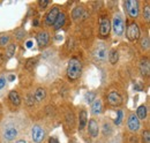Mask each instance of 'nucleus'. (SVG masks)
Masks as SVG:
<instances>
[{"mask_svg":"<svg viewBox=\"0 0 150 143\" xmlns=\"http://www.w3.org/2000/svg\"><path fill=\"white\" fill-rule=\"evenodd\" d=\"M46 136L45 129L39 125H35L31 129V139L34 143H42Z\"/></svg>","mask_w":150,"mask_h":143,"instance_id":"6","label":"nucleus"},{"mask_svg":"<svg viewBox=\"0 0 150 143\" xmlns=\"http://www.w3.org/2000/svg\"><path fill=\"white\" fill-rule=\"evenodd\" d=\"M8 98H9V101H11V103H12L13 105H15V106H19L20 104H21V98H20V95L16 92V91H15V90H12V91L9 92Z\"/></svg>","mask_w":150,"mask_h":143,"instance_id":"19","label":"nucleus"},{"mask_svg":"<svg viewBox=\"0 0 150 143\" xmlns=\"http://www.w3.org/2000/svg\"><path fill=\"white\" fill-rule=\"evenodd\" d=\"M103 134L104 136H110L112 134V125L110 122H104L103 124Z\"/></svg>","mask_w":150,"mask_h":143,"instance_id":"24","label":"nucleus"},{"mask_svg":"<svg viewBox=\"0 0 150 143\" xmlns=\"http://www.w3.org/2000/svg\"><path fill=\"white\" fill-rule=\"evenodd\" d=\"M88 133L91 137H97L99 134V125L96 119H90L88 124Z\"/></svg>","mask_w":150,"mask_h":143,"instance_id":"13","label":"nucleus"},{"mask_svg":"<svg viewBox=\"0 0 150 143\" xmlns=\"http://www.w3.org/2000/svg\"><path fill=\"white\" fill-rule=\"evenodd\" d=\"M59 13L60 12H59V7L58 6L52 7V9H50V12L45 16V23H46V25H53L54 21H56L58 15H59Z\"/></svg>","mask_w":150,"mask_h":143,"instance_id":"11","label":"nucleus"},{"mask_svg":"<svg viewBox=\"0 0 150 143\" xmlns=\"http://www.w3.org/2000/svg\"><path fill=\"white\" fill-rule=\"evenodd\" d=\"M126 36H127V39L131 40V42H136L140 37V29H139V25L133 22L128 25L127 28V33H126Z\"/></svg>","mask_w":150,"mask_h":143,"instance_id":"8","label":"nucleus"},{"mask_svg":"<svg viewBox=\"0 0 150 143\" xmlns=\"http://www.w3.org/2000/svg\"><path fill=\"white\" fill-rule=\"evenodd\" d=\"M114 143H115V142H114Z\"/></svg>","mask_w":150,"mask_h":143,"instance_id":"40","label":"nucleus"},{"mask_svg":"<svg viewBox=\"0 0 150 143\" xmlns=\"http://www.w3.org/2000/svg\"><path fill=\"white\" fill-rule=\"evenodd\" d=\"M15 143H27V142H25L24 140H18V141H16Z\"/></svg>","mask_w":150,"mask_h":143,"instance_id":"37","label":"nucleus"},{"mask_svg":"<svg viewBox=\"0 0 150 143\" xmlns=\"http://www.w3.org/2000/svg\"><path fill=\"white\" fill-rule=\"evenodd\" d=\"M127 127H128V129L131 132H133V133H136L140 129V120L137 119V117H136L135 113L129 114L128 120H127Z\"/></svg>","mask_w":150,"mask_h":143,"instance_id":"9","label":"nucleus"},{"mask_svg":"<svg viewBox=\"0 0 150 143\" xmlns=\"http://www.w3.org/2000/svg\"><path fill=\"white\" fill-rule=\"evenodd\" d=\"M36 64H37V59L36 58H30V59H28L25 61V68L28 71H31V69H34V67H35Z\"/></svg>","mask_w":150,"mask_h":143,"instance_id":"25","label":"nucleus"},{"mask_svg":"<svg viewBox=\"0 0 150 143\" xmlns=\"http://www.w3.org/2000/svg\"><path fill=\"white\" fill-rule=\"evenodd\" d=\"M4 61V57H2V54L0 53V65H1V62Z\"/></svg>","mask_w":150,"mask_h":143,"instance_id":"38","label":"nucleus"},{"mask_svg":"<svg viewBox=\"0 0 150 143\" xmlns=\"http://www.w3.org/2000/svg\"><path fill=\"white\" fill-rule=\"evenodd\" d=\"M24 35H25V31L23 29H20V30H18V33H16V38L18 39H22L24 37Z\"/></svg>","mask_w":150,"mask_h":143,"instance_id":"33","label":"nucleus"},{"mask_svg":"<svg viewBox=\"0 0 150 143\" xmlns=\"http://www.w3.org/2000/svg\"><path fill=\"white\" fill-rule=\"evenodd\" d=\"M15 50H16V45H15L14 43H12V44H9V45L7 46V49H6V55H7V59H9V58H12V57L14 55Z\"/></svg>","mask_w":150,"mask_h":143,"instance_id":"23","label":"nucleus"},{"mask_svg":"<svg viewBox=\"0 0 150 143\" xmlns=\"http://www.w3.org/2000/svg\"><path fill=\"white\" fill-rule=\"evenodd\" d=\"M65 23H66V14H65V13H59L58 18H57V20L54 21V23H53L54 30L61 29V28L65 25Z\"/></svg>","mask_w":150,"mask_h":143,"instance_id":"16","label":"nucleus"},{"mask_svg":"<svg viewBox=\"0 0 150 143\" xmlns=\"http://www.w3.org/2000/svg\"><path fill=\"white\" fill-rule=\"evenodd\" d=\"M33 96H34L35 102L40 103V102H43V101L45 99V97H46V90L44 89V88H37V89L35 90V92H34Z\"/></svg>","mask_w":150,"mask_h":143,"instance_id":"17","label":"nucleus"},{"mask_svg":"<svg viewBox=\"0 0 150 143\" xmlns=\"http://www.w3.org/2000/svg\"><path fill=\"white\" fill-rule=\"evenodd\" d=\"M140 44H141V49L142 50H148L149 49V38L148 37H142L141 38V42H140Z\"/></svg>","mask_w":150,"mask_h":143,"instance_id":"26","label":"nucleus"},{"mask_svg":"<svg viewBox=\"0 0 150 143\" xmlns=\"http://www.w3.org/2000/svg\"><path fill=\"white\" fill-rule=\"evenodd\" d=\"M109 55L108 45L104 43H98L94 50V57L98 60H105Z\"/></svg>","mask_w":150,"mask_h":143,"instance_id":"7","label":"nucleus"},{"mask_svg":"<svg viewBox=\"0 0 150 143\" xmlns=\"http://www.w3.org/2000/svg\"><path fill=\"white\" fill-rule=\"evenodd\" d=\"M36 39H37L38 46L44 47V46H46V45L49 44V42H50V34H49L47 31H39L37 34Z\"/></svg>","mask_w":150,"mask_h":143,"instance_id":"14","label":"nucleus"},{"mask_svg":"<svg viewBox=\"0 0 150 143\" xmlns=\"http://www.w3.org/2000/svg\"><path fill=\"white\" fill-rule=\"evenodd\" d=\"M6 84V79L4 76H0V89H2Z\"/></svg>","mask_w":150,"mask_h":143,"instance_id":"35","label":"nucleus"},{"mask_svg":"<svg viewBox=\"0 0 150 143\" xmlns=\"http://www.w3.org/2000/svg\"><path fill=\"white\" fill-rule=\"evenodd\" d=\"M9 39H11V36L9 35L1 36L0 37V46H6L8 44V42H9Z\"/></svg>","mask_w":150,"mask_h":143,"instance_id":"27","label":"nucleus"},{"mask_svg":"<svg viewBox=\"0 0 150 143\" xmlns=\"http://www.w3.org/2000/svg\"><path fill=\"white\" fill-rule=\"evenodd\" d=\"M19 135V128L14 124H7L2 128V139L6 142L14 141Z\"/></svg>","mask_w":150,"mask_h":143,"instance_id":"2","label":"nucleus"},{"mask_svg":"<svg viewBox=\"0 0 150 143\" xmlns=\"http://www.w3.org/2000/svg\"><path fill=\"white\" fill-rule=\"evenodd\" d=\"M49 143H59V141H58L57 137H51L50 141H49Z\"/></svg>","mask_w":150,"mask_h":143,"instance_id":"36","label":"nucleus"},{"mask_svg":"<svg viewBox=\"0 0 150 143\" xmlns=\"http://www.w3.org/2000/svg\"><path fill=\"white\" fill-rule=\"evenodd\" d=\"M87 122H88V114H87V111L82 108L79 114V129L83 130L84 127L87 126Z\"/></svg>","mask_w":150,"mask_h":143,"instance_id":"15","label":"nucleus"},{"mask_svg":"<svg viewBox=\"0 0 150 143\" xmlns=\"http://www.w3.org/2000/svg\"><path fill=\"white\" fill-rule=\"evenodd\" d=\"M143 18H144V20H146L147 22H149V20H150V7H149V5H147V6H146V8L143 9Z\"/></svg>","mask_w":150,"mask_h":143,"instance_id":"30","label":"nucleus"},{"mask_svg":"<svg viewBox=\"0 0 150 143\" xmlns=\"http://www.w3.org/2000/svg\"><path fill=\"white\" fill-rule=\"evenodd\" d=\"M122 117H124L122 111H121V110L117 111V118H115V120H114V124H115L117 126H119L120 124H121V121H122Z\"/></svg>","mask_w":150,"mask_h":143,"instance_id":"28","label":"nucleus"},{"mask_svg":"<svg viewBox=\"0 0 150 143\" xmlns=\"http://www.w3.org/2000/svg\"><path fill=\"white\" fill-rule=\"evenodd\" d=\"M103 110V105H102V101L100 99H95L91 103V113L94 115H98L102 113Z\"/></svg>","mask_w":150,"mask_h":143,"instance_id":"18","label":"nucleus"},{"mask_svg":"<svg viewBox=\"0 0 150 143\" xmlns=\"http://www.w3.org/2000/svg\"><path fill=\"white\" fill-rule=\"evenodd\" d=\"M109 60L112 65L117 64L118 60H119V52L117 50H111V52L109 53Z\"/></svg>","mask_w":150,"mask_h":143,"instance_id":"22","label":"nucleus"},{"mask_svg":"<svg viewBox=\"0 0 150 143\" xmlns=\"http://www.w3.org/2000/svg\"><path fill=\"white\" fill-rule=\"evenodd\" d=\"M140 71L143 76H148L149 75V62L148 60H142L140 64Z\"/></svg>","mask_w":150,"mask_h":143,"instance_id":"21","label":"nucleus"},{"mask_svg":"<svg viewBox=\"0 0 150 143\" xmlns=\"http://www.w3.org/2000/svg\"><path fill=\"white\" fill-rule=\"evenodd\" d=\"M67 76L69 80L75 81L77 80L80 76H81V73H82V64L79 59L76 58H72L69 61H68V65H67Z\"/></svg>","mask_w":150,"mask_h":143,"instance_id":"1","label":"nucleus"},{"mask_svg":"<svg viewBox=\"0 0 150 143\" xmlns=\"http://www.w3.org/2000/svg\"><path fill=\"white\" fill-rule=\"evenodd\" d=\"M49 4H50V1H47V0H45V1H39V2H38V5H39V7H40V8L46 7Z\"/></svg>","mask_w":150,"mask_h":143,"instance_id":"34","label":"nucleus"},{"mask_svg":"<svg viewBox=\"0 0 150 143\" xmlns=\"http://www.w3.org/2000/svg\"><path fill=\"white\" fill-rule=\"evenodd\" d=\"M142 140H143V143H150V133L148 129L142 133Z\"/></svg>","mask_w":150,"mask_h":143,"instance_id":"31","label":"nucleus"},{"mask_svg":"<svg viewBox=\"0 0 150 143\" xmlns=\"http://www.w3.org/2000/svg\"><path fill=\"white\" fill-rule=\"evenodd\" d=\"M147 114H148V108L146 105H141V106L137 107L136 110V117L139 120H144L147 118Z\"/></svg>","mask_w":150,"mask_h":143,"instance_id":"20","label":"nucleus"},{"mask_svg":"<svg viewBox=\"0 0 150 143\" xmlns=\"http://www.w3.org/2000/svg\"><path fill=\"white\" fill-rule=\"evenodd\" d=\"M95 97H96L95 92H87L86 96H84V99H86L87 103H93L95 101Z\"/></svg>","mask_w":150,"mask_h":143,"instance_id":"29","label":"nucleus"},{"mask_svg":"<svg viewBox=\"0 0 150 143\" xmlns=\"http://www.w3.org/2000/svg\"><path fill=\"white\" fill-rule=\"evenodd\" d=\"M112 28H113V33L115 36H121L124 34V30H125V22H124V18L120 14H115L113 16L112 21Z\"/></svg>","mask_w":150,"mask_h":143,"instance_id":"4","label":"nucleus"},{"mask_svg":"<svg viewBox=\"0 0 150 143\" xmlns=\"http://www.w3.org/2000/svg\"><path fill=\"white\" fill-rule=\"evenodd\" d=\"M87 12H86V9L82 7V6H77V7H75L74 9H73V12H72V18L74 20L75 22L76 21H80V20H84V18H87Z\"/></svg>","mask_w":150,"mask_h":143,"instance_id":"12","label":"nucleus"},{"mask_svg":"<svg viewBox=\"0 0 150 143\" xmlns=\"http://www.w3.org/2000/svg\"><path fill=\"white\" fill-rule=\"evenodd\" d=\"M125 8L132 18H137L140 14V4L136 0H127L125 2Z\"/></svg>","mask_w":150,"mask_h":143,"instance_id":"5","label":"nucleus"},{"mask_svg":"<svg viewBox=\"0 0 150 143\" xmlns=\"http://www.w3.org/2000/svg\"><path fill=\"white\" fill-rule=\"evenodd\" d=\"M111 31V22L108 15H102L99 18V37L108 38Z\"/></svg>","mask_w":150,"mask_h":143,"instance_id":"3","label":"nucleus"},{"mask_svg":"<svg viewBox=\"0 0 150 143\" xmlns=\"http://www.w3.org/2000/svg\"><path fill=\"white\" fill-rule=\"evenodd\" d=\"M8 79H9V80H11V81H12V80H14V76H13V75H11V76H9V77H8Z\"/></svg>","mask_w":150,"mask_h":143,"instance_id":"39","label":"nucleus"},{"mask_svg":"<svg viewBox=\"0 0 150 143\" xmlns=\"http://www.w3.org/2000/svg\"><path fill=\"white\" fill-rule=\"evenodd\" d=\"M35 104V99H34V96L33 95H29V96H27V105H29V106H33Z\"/></svg>","mask_w":150,"mask_h":143,"instance_id":"32","label":"nucleus"},{"mask_svg":"<svg viewBox=\"0 0 150 143\" xmlns=\"http://www.w3.org/2000/svg\"><path fill=\"white\" fill-rule=\"evenodd\" d=\"M108 103L111 105V106H119L121 103H122V97L119 92L117 91H111L109 95H108Z\"/></svg>","mask_w":150,"mask_h":143,"instance_id":"10","label":"nucleus"}]
</instances>
